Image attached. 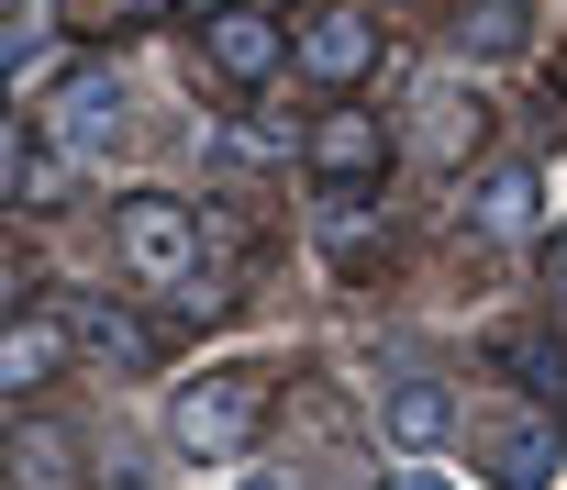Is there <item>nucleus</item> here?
<instances>
[{
    "label": "nucleus",
    "instance_id": "8",
    "mask_svg": "<svg viewBox=\"0 0 567 490\" xmlns=\"http://www.w3.org/2000/svg\"><path fill=\"white\" fill-rule=\"evenodd\" d=\"M478 468H489V490H545V479H556V412L489 423V435H478Z\"/></svg>",
    "mask_w": 567,
    "mask_h": 490
},
{
    "label": "nucleus",
    "instance_id": "7",
    "mask_svg": "<svg viewBox=\"0 0 567 490\" xmlns=\"http://www.w3.org/2000/svg\"><path fill=\"white\" fill-rule=\"evenodd\" d=\"M90 479V446H79V423H56V412H23L12 423V490H79Z\"/></svg>",
    "mask_w": 567,
    "mask_h": 490
},
{
    "label": "nucleus",
    "instance_id": "12",
    "mask_svg": "<svg viewBox=\"0 0 567 490\" xmlns=\"http://www.w3.org/2000/svg\"><path fill=\"white\" fill-rule=\"evenodd\" d=\"M456 45H467L478 68H501V57L534 45V12H523V0H467V12H456Z\"/></svg>",
    "mask_w": 567,
    "mask_h": 490
},
{
    "label": "nucleus",
    "instance_id": "15",
    "mask_svg": "<svg viewBox=\"0 0 567 490\" xmlns=\"http://www.w3.org/2000/svg\"><path fill=\"white\" fill-rule=\"evenodd\" d=\"M545 324H567V223L545 234Z\"/></svg>",
    "mask_w": 567,
    "mask_h": 490
},
{
    "label": "nucleus",
    "instance_id": "1",
    "mask_svg": "<svg viewBox=\"0 0 567 490\" xmlns=\"http://www.w3.org/2000/svg\"><path fill=\"white\" fill-rule=\"evenodd\" d=\"M112 257H123V279L134 290H189L200 279V212L178 201V190H134V201H112Z\"/></svg>",
    "mask_w": 567,
    "mask_h": 490
},
{
    "label": "nucleus",
    "instance_id": "17",
    "mask_svg": "<svg viewBox=\"0 0 567 490\" xmlns=\"http://www.w3.org/2000/svg\"><path fill=\"white\" fill-rule=\"evenodd\" d=\"M390 490H456V479H434V468H401V479H390Z\"/></svg>",
    "mask_w": 567,
    "mask_h": 490
},
{
    "label": "nucleus",
    "instance_id": "4",
    "mask_svg": "<svg viewBox=\"0 0 567 490\" xmlns=\"http://www.w3.org/2000/svg\"><path fill=\"white\" fill-rule=\"evenodd\" d=\"M200 57H212V79L267 90V79H278V57H290V34H278V0H223V12L200 23Z\"/></svg>",
    "mask_w": 567,
    "mask_h": 490
},
{
    "label": "nucleus",
    "instance_id": "3",
    "mask_svg": "<svg viewBox=\"0 0 567 490\" xmlns=\"http://www.w3.org/2000/svg\"><path fill=\"white\" fill-rule=\"evenodd\" d=\"M290 68L312 90H357L379 68V23L357 12V0H323V12H301V34H290Z\"/></svg>",
    "mask_w": 567,
    "mask_h": 490
},
{
    "label": "nucleus",
    "instance_id": "5",
    "mask_svg": "<svg viewBox=\"0 0 567 490\" xmlns=\"http://www.w3.org/2000/svg\"><path fill=\"white\" fill-rule=\"evenodd\" d=\"M379 167H390V123L357 112V101H334V112L312 123V178H323L334 201H357V190H379Z\"/></svg>",
    "mask_w": 567,
    "mask_h": 490
},
{
    "label": "nucleus",
    "instance_id": "2",
    "mask_svg": "<svg viewBox=\"0 0 567 490\" xmlns=\"http://www.w3.org/2000/svg\"><path fill=\"white\" fill-rule=\"evenodd\" d=\"M256 423H267V379H256V368H212V379H189V390L167 401V435H178L189 457H245Z\"/></svg>",
    "mask_w": 567,
    "mask_h": 490
},
{
    "label": "nucleus",
    "instance_id": "11",
    "mask_svg": "<svg viewBox=\"0 0 567 490\" xmlns=\"http://www.w3.org/2000/svg\"><path fill=\"white\" fill-rule=\"evenodd\" d=\"M489 357H501V368H512V379H523V390H534L545 412L567 401V335H556V324H512V335H501Z\"/></svg>",
    "mask_w": 567,
    "mask_h": 490
},
{
    "label": "nucleus",
    "instance_id": "9",
    "mask_svg": "<svg viewBox=\"0 0 567 490\" xmlns=\"http://www.w3.org/2000/svg\"><path fill=\"white\" fill-rule=\"evenodd\" d=\"M467 223H478V234H501V245L545 234V178H534V167H489V178H478V201H467Z\"/></svg>",
    "mask_w": 567,
    "mask_h": 490
},
{
    "label": "nucleus",
    "instance_id": "10",
    "mask_svg": "<svg viewBox=\"0 0 567 490\" xmlns=\"http://www.w3.org/2000/svg\"><path fill=\"white\" fill-rule=\"evenodd\" d=\"M68 357H79V335H68L56 313H23L12 335H0V379H12V390H45Z\"/></svg>",
    "mask_w": 567,
    "mask_h": 490
},
{
    "label": "nucleus",
    "instance_id": "16",
    "mask_svg": "<svg viewBox=\"0 0 567 490\" xmlns=\"http://www.w3.org/2000/svg\"><path fill=\"white\" fill-rule=\"evenodd\" d=\"M101 23H156V12H178V0H90Z\"/></svg>",
    "mask_w": 567,
    "mask_h": 490
},
{
    "label": "nucleus",
    "instance_id": "6",
    "mask_svg": "<svg viewBox=\"0 0 567 490\" xmlns=\"http://www.w3.org/2000/svg\"><path fill=\"white\" fill-rule=\"evenodd\" d=\"M34 123H45V145L101 156V145L123 134V79H112V68H68V79H56V101H45Z\"/></svg>",
    "mask_w": 567,
    "mask_h": 490
},
{
    "label": "nucleus",
    "instance_id": "13",
    "mask_svg": "<svg viewBox=\"0 0 567 490\" xmlns=\"http://www.w3.org/2000/svg\"><path fill=\"white\" fill-rule=\"evenodd\" d=\"M379 423H390L401 446H445V423H456V412H445V390H434V379H401V390L379 401Z\"/></svg>",
    "mask_w": 567,
    "mask_h": 490
},
{
    "label": "nucleus",
    "instance_id": "18",
    "mask_svg": "<svg viewBox=\"0 0 567 490\" xmlns=\"http://www.w3.org/2000/svg\"><path fill=\"white\" fill-rule=\"evenodd\" d=\"M245 490H290V479H245Z\"/></svg>",
    "mask_w": 567,
    "mask_h": 490
},
{
    "label": "nucleus",
    "instance_id": "14",
    "mask_svg": "<svg viewBox=\"0 0 567 490\" xmlns=\"http://www.w3.org/2000/svg\"><path fill=\"white\" fill-rule=\"evenodd\" d=\"M478 134H489V112H478L467 90H456V101H423V145H434V156H467Z\"/></svg>",
    "mask_w": 567,
    "mask_h": 490
}]
</instances>
